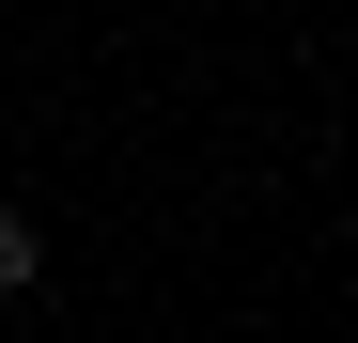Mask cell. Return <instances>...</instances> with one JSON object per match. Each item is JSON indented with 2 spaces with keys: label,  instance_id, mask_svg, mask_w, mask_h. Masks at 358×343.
<instances>
[{
  "label": "cell",
  "instance_id": "cell-1",
  "mask_svg": "<svg viewBox=\"0 0 358 343\" xmlns=\"http://www.w3.org/2000/svg\"><path fill=\"white\" fill-rule=\"evenodd\" d=\"M31 281H47V234H31L16 203H0V297H31Z\"/></svg>",
  "mask_w": 358,
  "mask_h": 343
}]
</instances>
